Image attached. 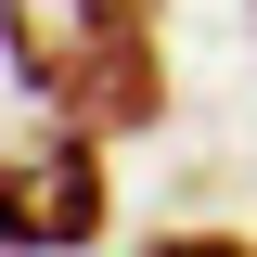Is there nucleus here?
Returning a JSON list of instances; mask_svg holds the SVG:
<instances>
[{
    "label": "nucleus",
    "instance_id": "obj_1",
    "mask_svg": "<svg viewBox=\"0 0 257 257\" xmlns=\"http://www.w3.org/2000/svg\"><path fill=\"white\" fill-rule=\"evenodd\" d=\"M0 64L52 128H128L167 116V52H155V0H0Z\"/></svg>",
    "mask_w": 257,
    "mask_h": 257
},
{
    "label": "nucleus",
    "instance_id": "obj_2",
    "mask_svg": "<svg viewBox=\"0 0 257 257\" xmlns=\"http://www.w3.org/2000/svg\"><path fill=\"white\" fill-rule=\"evenodd\" d=\"M103 219H116V193H103V142L90 128L13 155V257H90Z\"/></svg>",
    "mask_w": 257,
    "mask_h": 257
},
{
    "label": "nucleus",
    "instance_id": "obj_3",
    "mask_svg": "<svg viewBox=\"0 0 257 257\" xmlns=\"http://www.w3.org/2000/svg\"><path fill=\"white\" fill-rule=\"evenodd\" d=\"M142 257H257V231H155Z\"/></svg>",
    "mask_w": 257,
    "mask_h": 257
},
{
    "label": "nucleus",
    "instance_id": "obj_4",
    "mask_svg": "<svg viewBox=\"0 0 257 257\" xmlns=\"http://www.w3.org/2000/svg\"><path fill=\"white\" fill-rule=\"evenodd\" d=\"M0 257H13V155H0Z\"/></svg>",
    "mask_w": 257,
    "mask_h": 257
}]
</instances>
